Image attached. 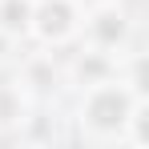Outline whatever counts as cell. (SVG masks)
Listing matches in <instances>:
<instances>
[{"label":"cell","mask_w":149,"mask_h":149,"mask_svg":"<svg viewBox=\"0 0 149 149\" xmlns=\"http://www.w3.org/2000/svg\"><path fill=\"white\" fill-rule=\"evenodd\" d=\"M28 24L36 28L45 40H65V36L77 28V12H73L69 0H45L40 8H32Z\"/></svg>","instance_id":"6da1fadb"}]
</instances>
